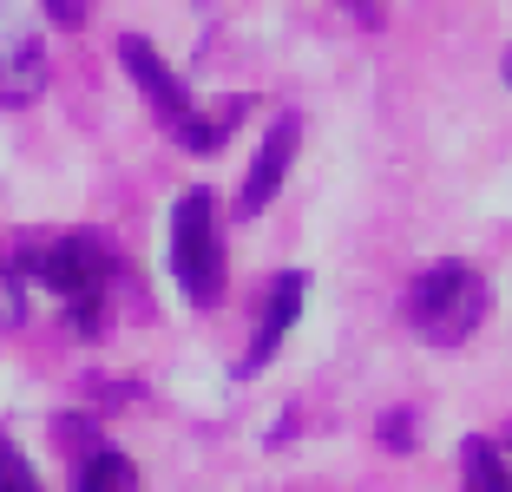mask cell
Listing matches in <instances>:
<instances>
[{"instance_id": "6da1fadb", "label": "cell", "mask_w": 512, "mask_h": 492, "mask_svg": "<svg viewBox=\"0 0 512 492\" xmlns=\"http://www.w3.org/2000/svg\"><path fill=\"white\" fill-rule=\"evenodd\" d=\"M171 276H178V289L197 309L224 302V283H230L224 210H217V197L204 191V184H191V191L178 197V210H171Z\"/></svg>"}, {"instance_id": "7a4b0ae2", "label": "cell", "mask_w": 512, "mask_h": 492, "mask_svg": "<svg viewBox=\"0 0 512 492\" xmlns=\"http://www.w3.org/2000/svg\"><path fill=\"white\" fill-rule=\"evenodd\" d=\"M480 315H486V276L473 263H460V256L421 269V283L407 289V322L434 348H460L480 328Z\"/></svg>"}, {"instance_id": "3957f363", "label": "cell", "mask_w": 512, "mask_h": 492, "mask_svg": "<svg viewBox=\"0 0 512 492\" xmlns=\"http://www.w3.org/2000/svg\"><path fill=\"white\" fill-rule=\"evenodd\" d=\"M20 269L33 283H46L53 296L73 309L79 328H99V309H106V283H112V256L99 237H46L20 250Z\"/></svg>"}, {"instance_id": "277c9868", "label": "cell", "mask_w": 512, "mask_h": 492, "mask_svg": "<svg viewBox=\"0 0 512 492\" xmlns=\"http://www.w3.org/2000/svg\"><path fill=\"white\" fill-rule=\"evenodd\" d=\"M46 40L14 0H0V105H33L46 92Z\"/></svg>"}, {"instance_id": "5b68a950", "label": "cell", "mask_w": 512, "mask_h": 492, "mask_svg": "<svg viewBox=\"0 0 512 492\" xmlns=\"http://www.w3.org/2000/svg\"><path fill=\"white\" fill-rule=\"evenodd\" d=\"M119 60H125V73H132V86L145 92V105L171 125V132H178V125L191 119V92H184L178 73H171V60L145 40V33H125V40H119Z\"/></svg>"}, {"instance_id": "8992f818", "label": "cell", "mask_w": 512, "mask_h": 492, "mask_svg": "<svg viewBox=\"0 0 512 492\" xmlns=\"http://www.w3.org/2000/svg\"><path fill=\"white\" fill-rule=\"evenodd\" d=\"M296 145H302V119H296V112H283V119L263 132V151L250 158V171H243L237 217H256L263 204H276V191H283V178H289V164H296Z\"/></svg>"}, {"instance_id": "52a82bcc", "label": "cell", "mask_w": 512, "mask_h": 492, "mask_svg": "<svg viewBox=\"0 0 512 492\" xmlns=\"http://www.w3.org/2000/svg\"><path fill=\"white\" fill-rule=\"evenodd\" d=\"M302 289H309V283H302V269H283V276L270 283V309H263V322H256V335H250L243 374H256L263 361L276 355V342H283V335H289V322L302 315Z\"/></svg>"}, {"instance_id": "ba28073f", "label": "cell", "mask_w": 512, "mask_h": 492, "mask_svg": "<svg viewBox=\"0 0 512 492\" xmlns=\"http://www.w3.org/2000/svg\"><path fill=\"white\" fill-rule=\"evenodd\" d=\"M73 492H138V466L125 460L119 447H92L86 460H79Z\"/></svg>"}, {"instance_id": "9c48e42d", "label": "cell", "mask_w": 512, "mask_h": 492, "mask_svg": "<svg viewBox=\"0 0 512 492\" xmlns=\"http://www.w3.org/2000/svg\"><path fill=\"white\" fill-rule=\"evenodd\" d=\"M460 460H467V492H512V473H506V447H499V440H486V433H473L467 447H460Z\"/></svg>"}, {"instance_id": "30bf717a", "label": "cell", "mask_w": 512, "mask_h": 492, "mask_svg": "<svg viewBox=\"0 0 512 492\" xmlns=\"http://www.w3.org/2000/svg\"><path fill=\"white\" fill-rule=\"evenodd\" d=\"M0 492H46L40 473L27 466V453L14 447V433H0Z\"/></svg>"}, {"instance_id": "8fae6325", "label": "cell", "mask_w": 512, "mask_h": 492, "mask_svg": "<svg viewBox=\"0 0 512 492\" xmlns=\"http://www.w3.org/2000/svg\"><path fill=\"white\" fill-rule=\"evenodd\" d=\"M20 322H27V296H20L14 269L0 263V328H20Z\"/></svg>"}, {"instance_id": "7c38bea8", "label": "cell", "mask_w": 512, "mask_h": 492, "mask_svg": "<svg viewBox=\"0 0 512 492\" xmlns=\"http://www.w3.org/2000/svg\"><path fill=\"white\" fill-rule=\"evenodd\" d=\"M40 7L60 20V27H79V20H86V0H40Z\"/></svg>"}, {"instance_id": "4fadbf2b", "label": "cell", "mask_w": 512, "mask_h": 492, "mask_svg": "<svg viewBox=\"0 0 512 492\" xmlns=\"http://www.w3.org/2000/svg\"><path fill=\"white\" fill-rule=\"evenodd\" d=\"M342 7L362 20V27H381V20H388V0H342Z\"/></svg>"}]
</instances>
